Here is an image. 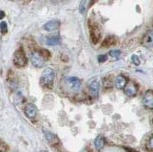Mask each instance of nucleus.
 Masks as SVG:
<instances>
[{"label": "nucleus", "instance_id": "nucleus-1", "mask_svg": "<svg viewBox=\"0 0 153 152\" xmlns=\"http://www.w3.org/2000/svg\"><path fill=\"white\" fill-rule=\"evenodd\" d=\"M55 79V70L51 67H47L41 74V78H40V83L44 87H48L49 88L51 86H52Z\"/></svg>", "mask_w": 153, "mask_h": 152}, {"label": "nucleus", "instance_id": "nucleus-2", "mask_svg": "<svg viewBox=\"0 0 153 152\" xmlns=\"http://www.w3.org/2000/svg\"><path fill=\"white\" fill-rule=\"evenodd\" d=\"M13 63L18 67H25L27 64L26 56L22 49L17 50L13 56Z\"/></svg>", "mask_w": 153, "mask_h": 152}, {"label": "nucleus", "instance_id": "nucleus-3", "mask_svg": "<svg viewBox=\"0 0 153 152\" xmlns=\"http://www.w3.org/2000/svg\"><path fill=\"white\" fill-rule=\"evenodd\" d=\"M45 58L44 56L41 54L40 51H37V52H33L31 54V64L34 67H38V68H41L44 67L45 63Z\"/></svg>", "mask_w": 153, "mask_h": 152}, {"label": "nucleus", "instance_id": "nucleus-4", "mask_svg": "<svg viewBox=\"0 0 153 152\" xmlns=\"http://www.w3.org/2000/svg\"><path fill=\"white\" fill-rule=\"evenodd\" d=\"M65 83L67 84V88L72 92H76L80 87V80L77 77L75 76H71L67 77L65 80Z\"/></svg>", "mask_w": 153, "mask_h": 152}, {"label": "nucleus", "instance_id": "nucleus-5", "mask_svg": "<svg viewBox=\"0 0 153 152\" xmlns=\"http://www.w3.org/2000/svg\"><path fill=\"white\" fill-rule=\"evenodd\" d=\"M143 106L147 110H153V90H148L143 96Z\"/></svg>", "mask_w": 153, "mask_h": 152}, {"label": "nucleus", "instance_id": "nucleus-6", "mask_svg": "<svg viewBox=\"0 0 153 152\" xmlns=\"http://www.w3.org/2000/svg\"><path fill=\"white\" fill-rule=\"evenodd\" d=\"M124 92L126 95L129 96V97H132L136 95L138 93V87L137 85L133 82H129L127 83L126 86L124 87Z\"/></svg>", "mask_w": 153, "mask_h": 152}, {"label": "nucleus", "instance_id": "nucleus-7", "mask_svg": "<svg viewBox=\"0 0 153 152\" xmlns=\"http://www.w3.org/2000/svg\"><path fill=\"white\" fill-rule=\"evenodd\" d=\"M89 90L90 95L93 97H96L99 94V90H100V83L97 80H93L89 83Z\"/></svg>", "mask_w": 153, "mask_h": 152}, {"label": "nucleus", "instance_id": "nucleus-8", "mask_svg": "<svg viewBox=\"0 0 153 152\" xmlns=\"http://www.w3.org/2000/svg\"><path fill=\"white\" fill-rule=\"evenodd\" d=\"M25 113L26 115V116L29 118V119H33L35 118V116L37 115V113H38V110H37V108L34 104H28L25 109Z\"/></svg>", "mask_w": 153, "mask_h": 152}, {"label": "nucleus", "instance_id": "nucleus-9", "mask_svg": "<svg viewBox=\"0 0 153 152\" xmlns=\"http://www.w3.org/2000/svg\"><path fill=\"white\" fill-rule=\"evenodd\" d=\"M142 44L146 48H153V30L148 31L142 39Z\"/></svg>", "mask_w": 153, "mask_h": 152}, {"label": "nucleus", "instance_id": "nucleus-10", "mask_svg": "<svg viewBox=\"0 0 153 152\" xmlns=\"http://www.w3.org/2000/svg\"><path fill=\"white\" fill-rule=\"evenodd\" d=\"M60 21L58 20H51L44 25V29L47 31H54L59 29Z\"/></svg>", "mask_w": 153, "mask_h": 152}, {"label": "nucleus", "instance_id": "nucleus-11", "mask_svg": "<svg viewBox=\"0 0 153 152\" xmlns=\"http://www.w3.org/2000/svg\"><path fill=\"white\" fill-rule=\"evenodd\" d=\"M127 79L124 76L119 75L115 79V86L117 90H122L124 89L126 85L127 84Z\"/></svg>", "mask_w": 153, "mask_h": 152}, {"label": "nucleus", "instance_id": "nucleus-12", "mask_svg": "<svg viewBox=\"0 0 153 152\" xmlns=\"http://www.w3.org/2000/svg\"><path fill=\"white\" fill-rule=\"evenodd\" d=\"M45 136L47 140L51 145H56L58 144L59 142V140H58V138L57 137L56 135H55L52 132H50V131H45Z\"/></svg>", "mask_w": 153, "mask_h": 152}, {"label": "nucleus", "instance_id": "nucleus-13", "mask_svg": "<svg viewBox=\"0 0 153 152\" xmlns=\"http://www.w3.org/2000/svg\"><path fill=\"white\" fill-rule=\"evenodd\" d=\"M94 145H95L96 149L98 150V151L103 149L105 145V139L103 136L99 135L96 137V138L94 141Z\"/></svg>", "mask_w": 153, "mask_h": 152}, {"label": "nucleus", "instance_id": "nucleus-14", "mask_svg": "<svg viewBox=\"0 0 153 152\" xmlns=\"http://www.w3.org/2000/svg\"><path fill=\"white\" fill-rule=\"evenodd\" d=\"M116 41V39L113 36H110L106 38L102 43V46L104 48H110L112 45H114Z\"/></svg>", "mask_w": 153, "mask_h": 152}, {"label": "nucleus", "instance_id": "nucleus-15", "mask_svg": "<svg viewBox=\"0 0 153 152\" xmlns=\"http://www.w3.org/2000/svg\"><path fill=\"white\" fill-rule=\"evenodd\" d=\"M46 44L49 46L57 45L60 44V38L56 36H52V37H48L46 39Z\"/></svg>", "mask_w": 153, "mask_h": 152}, {"label": "nucleus", "instance_id": "nucleus-16", "mask_svg": "<svg viewBox=\"0 0 153 152\" xmlns=\"http://www.w3.org/2000/svg\"><path fill=\"white\" fill-rule=\"evenodd\" d=\"M91 38H92V40L94 43H96L98 41V40L100 38V32H99L98 29H91Z\"/></svg>", "mask_w": 153, "mask_h": 152}, {"label": "nucleus", "instance_id": "nucleus-17", "mask_svg": "<svg viewBox=\"0 0 153 152\" xmlns=\"http://www.w3.org/2000/svg\"><path fill=\"white\" fill-rule=\"evenodd\" d=\"M0 31H1L2 34H3V35L7 33L8 25L7 23H6L5 21H2V22L0 23Z\"/></svg>", "mask_w": 153, "mask_h": 152}, {"label": "nucleus", "instance_id": "nucleus-18", "mask_svg": "<svg viewBox=\"0 0 153 152\" xmlns=\"http://www.w3.org/2000/svg\"><path fill=\"white\" fill-rule=\"evenodd\" d=\"M86 0H81L79 5V11L81 14H84L86 11Z\"/></svg>", "mask_w": 153, "mask_h": 152}, {"label": "nucleus", "instance_id": "nucleus-19", "mask_svg": "<svg viewBox=\"0 0 153 152\" xmlns=\"http://www.w3.org/2000/svg\"><path fill=\"white\" fill-rule=\"evenodd\" d=\"M110 57H114V58H118L120 57V54H121V51L119 50H110V53H109Z\"/></svg>", "mask_w": 153, "mask_h": 152}, {"label": "nucleus", "instance_id": "nucleus-20", "mask_svg": "<svg viewBox=\"0 0 153 152\" xmlns=\"http://www.w3.org/2000/svg\"><path fill=\"white\" fill-rule=\"evenodd\" d=\"M131 60L132 62L136 66H139V65H140V60H139V57H138L137 55L136 54L132 55Z\"/></svg>", "mask_w": 153, "mask_h": 152}, {"label": "nucleus", "instance_id": "nucleus-21", "mask_svg": "<svg viewBox=\"0 0 153 152\" xmlns=\"http://www.w3.org/2000/svg\"><path fill=\"white\" fill-rule=\"evenodd\" d=\"M107 60V56L105 54H101L98 56V61L100 63H103Z\"/></svg>", "mask_w": 153, "mask_h": 152}, {"label": "nucleus", "instance_id": "nucleus-22", "mask_svg": "<svg viewBox=\"0 0 153 152\" xmlns=\"http://www.w3.org/2000/svg\"><path fill=\"white\" fill-rule=\"evenodd\" d=\"M148 147L153 151V136L152 137H151V138L149 139V141H148Z\"/></svg>", "mask_w": 153, "mask_h": 152}, {"label": "nucleus", "instance_id": "nucleus-23", "mask_svg": "<svg viewBox=\"0 0 153 152\" xmlns=\"http://www.w3.org/2000/svg\"><path fill=\"white\" fill-rule=\"evenodd\" d=\"M5 12L2 11V10H0V19H3L4 17H5Z\"/></svg>", "mask_w": 153, "mask_h": 152}, {"label": "nucleus", "instance_id": "nucleus-24", "mask_svg": "<svg viewBox=\"0 0 153 152\" xmlns=\"http://www.w3.org/2000/svg\"><path fill=\"white\" fill-rule=\"evenodd\" d=\"M126 149L127 150V151L128 152H138V151H136V150L132 149V148H126Z\"/></svg>", "mask_w": 153, "mask_h": 152}, {"label": "nucleus", "instance_id": "nucleus-25", "mask_svg": "<svg viewBox=\"0 0 153 152\" xmlns=\"http://www.w3.org/2000/svg\"><path fill=\"white\" fill-rule=\"evenodd\" d=\"M95 1L96 0H90V5H91L93 3H95Z\"/></svg>", "mask_w": 153, "mask_h": 152}, {"label": "nucleus", "instance_id": "nucleus-26", "mask_svg": "<svg viewBox=\"0 0 153 152\" xmlns=\"http://www.w3.org/2000/svg\"><path fill=\"white\" fill-rule=\"evenodd\" d=\"M80 152H90V151H89L88 150L84 149V150H83V151H80Z\"/></svg>", "mask_w": 153, "mask_h": 152}, {"label": "nucleus", "instance_id": "nucleus-27", "mask_svg": "<svg viewBox=\"0 0 153 152\" xmlns=\"http://www.w3.org/2000/svg\"><path fill=\"white\" fill-rule=\"evenodd\" d=\"M41 152H48V151H41Z\"/></svg>", "mask_w": 153, "mask_h": 152}, {"label": "nucleus", "instance_id": "nucleus-28", "mask_svg": "<svg viewBox=\"0 0 153 152\" xmlns=\"http://www.w3.org/2000/svg\"><path fill=\"white\" fill-rule=\"evenodd\" d=\"M0 152H1V151H0Z\"/></svg>", "mask_w": 153, "mask_h": 152}]
</instances>
